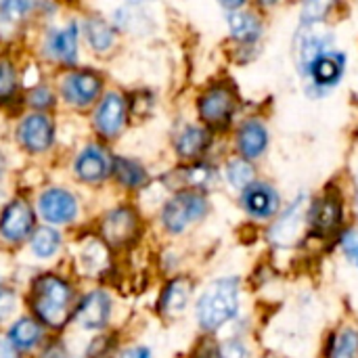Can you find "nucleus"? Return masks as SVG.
<instances>
[{
  "label": "nucleus",
  "mask_w": 358,
  "mask_h": 358,
  "mask_svg": "<svg viewBox=\"0 0 358 358\" xmlns=\"http://www.w3.org/2000/svg\"><path fill=\"white\" fill-rule=\"evenodd\" d=\"M73 289L57 275H40L29 287V306L34 315L50 329L65 327L71 315Z\"/></svg>",
  "instance_id": "obj_1"
},
{
  "label": "nucleus",
  "mask_w": 358,
  "mask_h": 358,
  "mask_svg": "<svg viewBox=\"0 0 358 358\" xmlns=\"http://www.w3.org/2000/svg\"><path fill=\"white\" fill-rule=\"evenodd\" d=\"M239 313V279L212 281L197 300V321L203 331H218Z\"/></svg>",
  "instance_id": "obj_2"
},
{
  "label": "nucleus",
  "mask_w": 358,
  "mask_h": 358,
  "mask_svg": "<svg viewBox=\"0 0 358 358\" xmlns=\"http://www.w3.org/2000/svg\"><path fill=\"white\" fill-rule=\"evenodd\" d=\"M208 214V199L201 191L182 189L162 208V224L168 233L180 235Z\"/></svg>",
  "instance_id": "obj_3"
},
{
  "label": "nucleus",
  "mask_w": 358,
  "mask_h": 358,
  "mask_svg": "<svg viewBox=\"0 0 358 358\" xmlns=\"http://www.w3.org/2000/svg\"><path fill=\"white\" fill-rule=\"evenodd\" d=\"M103 90V76L90 67H69L59 78V94L73 109L92 107Z\"/></svg>",
  "instance_id": "obj_4"
},
{
  "label": "nucleus",
  "mask_w": 358,
  "mask_h": 358,
  "mask_svg": "<svg viewBox=\"0 0 358 358\" xmlns=\"http://www.w3.org/2000/svg\"><path fill=\"white\" fill-rule=\"evenodd\" d=\"M237 111V92L231 84L218 82L208 86L197 99V113L210 130H222Z\"/></svg>",
  "instance_id": "obj_5"
},
{
  "label": "nucleus",
  "mask_w": 358,
  "mask_h": 358,
  "mask_svg": "<svg viewBox=\"0 0 358 358\" xmlns=\"http://www.w3.org/2000/svg\"><path fill=\"white\" fill-rule=\"evenodd\" d=\"M327 50H334V36L327 29H321V23L315 25H300L296 38H294V59L298 65V71L306 78L310 65L325 55Z\"/></svg>",
  "instance_id": "obj_6"
},
{
  "label": "nucleus",
  "mask_w": 358,
  "mask_h": 358,
  "mask_svg": "<svg viewBox=\"0 0 358 358\" xmlns=\"http://www.w3.org/2000/svg\"><path fill=\"white\" fill-rule=\"evenodd\" d=\"M78 42H80V25L76 21H69L61 27L46 29L42 38V52L48 61L69 69L78 65Z\"/></svg>",
  "instance_id": "obj_7"
},
{
  "label": "nucleus",
  "mask_w": 358,
  "mask_h": 358,
  "mask_svg": "<svg viewBox=\"0 0 358 358\" xmlns=\"http://www.w3.org/2000/svg\"><path fill=\"white\" fill-rule=\"evenodd\" d=\"M126 120H128V101L124 99V94L115 90L103 94L92 115L96 134L105 141H113L122 134Z\"/></svg>",
  "instance_id": "obj_8"
},
{
  "label": "nucleus",
  "mask_w": 358,
  "mask_h": 358,
  "mask_svg": "<svg viewBox=\"0 0 358 358\" xmlns=\"http://www.w3.org/2000/svg\"><path fill=\"white\" fill-rule=\"evenodd\" d=\"M308 201L304 195L296 197L294 203L277 218V222L268 231V239L277 248H292L300 241L306 224H308Z\"/></svg>",
  "instance_id": "obj_9"
},
{
  "label": "nucleus",
  "mask_w": 358,
  "mask_h": 358,
  "mask_svg": "<svg viewBox=\"0 0 358 358\" xmlns=\"http://www.w3.org/2000/svg\"><path fill=\"white\" fill-rule=\"evenodd\" d=\"M141 220L134 208L130 206H117L109 210L101 220V237L107 245L124 248L132 243L138 237Z\"/></svg>",
  "instance_id": "obj_10"
},
{
  "label": "nucleus",
  "mask_w": 358,
  "mask_h": 358,
  "mask_svg": "<svg viewBox=\"0 0 358 358\" xmlns=\"http://www.w3.org/2000/svg\"><path fill=\"white\" fill-rule=\"evenodd\" d=\"M34 208L25 199H10L0 212V239L10 245L21 243L34 233Z\"/></svg>",
  "instance_id": "obj_11"
},
{
  "label": "nucleus",
  "mask_w": 358,
  "mask_h": 358,
  "mask_svg": "<svg viewBox=\"0 0 358 358\" xmlns=\"http://www.w3.org/2000/svg\"><path fill=\"white\" fill-rule=\"evenodd\" d=\"M17 141L27 153H34V155L46 153L55 143L52 120L42 111L27 113L25 117H21L17 126Z\"/></svg>",
  "instance_id": "obj_12"
},
{
  "label": "nucleus",
  "mask_w": 358,
  "mask_h": 358,
  "mask_svg": "<svg viewBox=\"0 0 358 358\" xmlns=\"http://www.w3.org/2000/svg\"><path fill=\"white\" fill-rule=\"evenodd\" d=\"M80 212L78 197L61 187H48L38 197V214L48 224H71Z\"/></svg>",
  "instance_id": "obj_13"
},
{
  "label": "nucleus",
  "mask_w": 358,
  "mask_h": 358,
  "mask_svg": "<svg viewBox=\"0 0 358 358\" xmlns=\"http://www.w3.org/2000/svg\"><path fill=\"white\" fill-rule=\"evenodd\" d=\"M113 168V157L107 153V149L99 143H90L82 147L73 159V174L78 180L96 185L103 182Z\"/></svg>",
  "instance_id": "obj_14"
},
{
  "label": "nucleus",
  "mask_w": 358,
  "mask_h": 358,
  "mask_svg": "<svg viewBox=\"0 0 358 358\" xmlns=\"http://www.w3.org/2000/svg\"><path fill=\"white\" fill-rule=\"evenodd\" d=\"M344 222V203L340 195L325 193L308 206V227L319 237L334 235Z\"/></svg>",
  "instance_id": "obj_15"
},
{
  "label": "nucleus",
  "mask_w": 358,
  "mask_h": 358,
  "mask_svg": "<svg viewBox=\"0 0 358 358\" xmlns=\"http://www.w3.org/2000/svg\"><path fill=\"white\" fill-rule=\"evenodd\" d=\"M344 73H346V55L340 50H327L310 65L306 78L313 92L327 94L344 80Z\"/></svg>",
  "instance_id": "obj_16"
},
{
  "label": "nucleus",
  "mask_w": 358,
  "mask_h": 358,
  "mask_svg": "<svg viewBox=\"0 0 358 358\" xmlns=\"http://www.w3.org/2000/svg\"><path fill=\"white\" fill-rule=\"evenodd\" d=\"M241 208L256 220H268L279 212L281 197L277 189L268 182L254 180L250 187L241 191Z\"/></svg>",
  "instance_id": "obj_17"
},
{
  "label": "nucleus",
  "mask_w": 358,
  "mask_h": 358,
  "mask_svg": "<svg viewBox=\"0 0 358 358\" xmlns=\"http://www.w3.org/2000/svg\"><path fill=\"white\" fill-rule=\"evenodd\" d=\"M235 147L241 157L258 159L268 149V128L260 117H248L239 124L235 134Z\"/></svg>",
  "instance_id": "obj_18"
},
{
  "label": "nucleus",
  "mask_w": 358,
  "mask_h": 358,
  "mask_svg": "<svg viewBox=\"0 0 358 358\" xmlns=\"http://www.w3.org/2000/svg\"><path fill=\"white\" fill-rule=\"evenodd\" d=\"M76 323L82 327V329H88V331H96V329H103L111 317V298L109 294L105 292H90L82 298V302L78 304L76 313Z\"/></svg>",
  "instance_id": "obj_19"
},
{
  "label": "nucleus",
  "mask_w": 358,
  "mask_h": 358,
  "mask_svg": "<svg viewBox=\"0 0 358 358\" xmlns=\"http://www.w3.org/2000/svg\"><path fill=\"white\" fill-rule=\"evenodd\" d=\"M212 143V130L208 126L185 124L174 136V151L180 159L197 162Z\"/></svg>",
  "instance_id": "obj_20"
},
{
  "label": "nucleus",
  "mask_w": 358,
  "mask_h": 358,
  "mask_svg": "<svg viewBox=\"0 0 358 358\" xmlns=\"http://www.w3.org/2000/svg\"><path fill=\"white\" fill-rule=\"evenodd\" d=\"M227 23L231 29V36L241 44V46H250L256 44L262 36V21L256 13L239 8V10H229L227 15Z\"/></svg>",
  "instance_id": "obj_21"
},
{
  "label": "nucleus",
  "mask_w": 358,
  "mask_h": 358,
  "mask_svg": "<svg viewBox=\"0 0 358 358\" xmlns=\"http://www.w3.org/2000/svg\"><path fill=\"white\" fill-rule=\"evenodd\" d=\"M82 31H84V38H86L88 46L96 55H105L115 46L117 29H115L113 23L105 21L103 17H96V15L86 17L84 23H82Z\"/></svg>",
  "instance_id": "obj_22"
},
{
  "label": "nucleus",
  "mask_w": 358,
  "mask_h": 358,
  "mask_svg": "<svg viewBox=\"0 0 358 358\" xmlns=\"http://www.w3.org/2000/svg\"><path fill=\"white\" fill-rule=\"evenodd\" d=\"M111 23L115 25L117 31H122V34H134V36L149 34V29H151L149 13L143 10L138 6V2H130V4L120 6L113 13V21Z\"/></svg>",
  "instance_id": "obj_23"
},
{
  "label": "nucleus",
  "mask_w": 358,
  "mask_h": 358,
  "mask_svg": "<svg viewBox=\"0 0 358 358\" xmlns=\"http://www.w3.org/2000/svg\"><path fill=\"white\" fill-rule=\"evenodd\" d=\"M180 176V182L187 187V189H193V191H210L216 187L220 174L216 170V166L208 164V162H193L185 168H180L178 172Z\"/></svg>",
  "instance_id": "obj_24"
},
{
  "label": "nucleus",
  "mask_w": 358,
  "mask_h": 358,
  "mask_svg": "<svg viewBox=\"0 0 358 358\" xmlns=\"http://www.w3.org/2000/svg\"><path fill=\"white\" fill-rule=\"evenodd\" d=\"M191 292H193V283L187 279V277H178V279H172L164 292H162V298H159V310L164 315H180L185 308H187V302L191 298Z\"/></svg>",
  "instance_id": "obj_25"
},
{
  "label": "nucleus",
  "mask_w": 358,
  "mask_h": 358,
  "mask_svg": "<svg viewBox=\"0 0 358 358\" xmlns=\"http://www.w3.org/2000/svg\"><path fill=\"white\" fill-rule=\"evenodd\" d=\"M113 178L124 187V189H141L147 185L149 174L143 164L130 157H113V168H111Z\"/></svg>",
  "instance_id": "obj_26"
},
{
  "label": "nucleus",
  "mask_w": 358,
  "mask_h": 358,
  "mask_svg": "<svg viewBox=\"0 0 358 358\" xmlns=\"http://www.w3.org/2000/svg\"><path fill=\"white\" fill-rule=\"evenodd\" d=\"M42 340V325L36 319L21 317L8 329V344L15 350H31Z\"/></svg>",
  "instance_id": "obj_27"
},
{
  "label": "nucleus",
  "mask_w": 358,
  "mask_h": 358,
  "mask_svg": "<svg viewBox=\"0 0 358 358\" xmlns=\"http://www.w3.org/2000/svg\"><path fill=\"white\" fill-rule=\"evenodd\" d=\"M34 10V0H0V34H13Z\"/></svg>",
  "instance_id": "obj_28"
},
{
  "label": "nucleus",
  "mask_w": 358,
  "mask_h": 358,
  "mask_svg": "<svg viewBox=\"0 0 358 358\" xmlns=\"http://www.w3.org/2000/svg\"><path fill=\"white\" fill-rule=\"evenodd\" d=\"M21 76L10 59H0V107H8L19 99Z\"/></svg>",
  "instance_id": "obj_29"
},
{
  "label": "nucleus",
  "mask_w": 358,
  "mask_h": 358,
  "mask_svg": "<svg viewBox=\"0 0 358 358\" xmlns=\"http://www.w3.org/2000/svg\"><path fill=\"white\" fill-rule=\"evenodd\" d=\"M80 264L86 273L101 275L109 264V252L105 248V241H99V239L84 241L82 252H80Z\"/></svg>",
  "instance_id": "obj_30"
},
{
  "label": "nucleus",
  "mask_w": 358,
  "mask_h": 358,
  "mask_svg": "<svg viewBox=\"0 0 358 358\" xmlns=\"http://www.w3.org/2000/svg\"><path fill=\"white\" fill-rule=\"evenodd\" d=\"M29 248L36 258H52L61 248V235L52 227H38L29 235Z\"/></svg>",
  "instance_id": "obj_31"
},
{
  "label": "nucleus",
  "mask_w": 358,
  "mask_h": 358,
  "mask_svg": "<svg viewBox=\"0 0 358 358\" xmlns=\"http://www.w3.org/2000/svg\"><path fill=\"white\" fill-rule=\"evenodd\" d=\"M327 358H358V329L342 327L329 342Z\"/></svg>",
  "instance_id": "obj_32"
},
{
  "label": "nucleus",
  "mask_w": 358,
  "mask_h": 358,
  "mask_svg": "<svg viewBox=\"0 0 358 358\" xmlns=\"http://www.w3.org/2000/svg\"><path fill=\"white\" fill-rule=\"evenodd\" d=\"M224 176L229 180V185L237 191H243L245 187H250L256 178V170L254 166L250 164V159L245 157H233L227 162V168H224Z\"/></svg>",
  "instance_id": "obj_33"
},
{
  "label": "nucleus",
  "mask_w": 358,
  "mask_h": 358,
  "mask_svg": "<svg viewBox=\"0 0 358 358\" xmlns=\"http://www.w3.org/2000/svg\"><path fill=\"white\" fill-rule=\"evenodd\" d=\"M25 105L34 111H50L57 105V94L48 84H36L25 96Z\"/></svg>",
  "instance_id": "obj_34"
},
{
  "label": "nucleus",
  "mask_w": 358,
  "mask_h": 358,
  "mask_svg": "<svg viewBox=\"0 0 358 358\" xmlns=\"http://www.w3.org/2000/svg\"><path fill=\"white\" fill-rule=\"evenodd\" d=\"M342 250L346 258L358 268V231H346L342 235Z\"/></svg>",
  "instance_id": "obj_35"
},
{
  "label": "nucleus",
  "mask_w": 358,
  "mask_h": 358,
  "mask_svg": "<svg viewBox=\"0 0 358 358\" xmlns=\"http://www.w3.org/2000/svg\"><path fill=\"white\" fill-rule=\"evenodd\" d=\"M220 358H250V350L243 342H227L220 348Z\"/></svg>",
  "instance_id": "obj_36"
},
{
  "label": "nucleus",
  "mask_w": 358,
  "mask_h": 358,
  "mask_svg": "<svg viewBox=\"0 0 358 358\" xmlns=\"http://www.w3.org/2000/svg\"><path fill=\"white\" fill-rule=\"evenodd\" d=\"M13 308H15V294L0 285V321L4 317H8L13 313Z\"/></svg>",
  "instance_id": "obj_37"
},
{
  "label": "nucleus",
  "mask_w": 358,
  "mask_h": 358,
  "mask_svg": "<svg viewBox=\"0 0 358 358\" xmlns=\"http://www.w3.org/2000/svg\"><path fill=\"white\" fill-rule=\"evenodd\" d=\"M40 358H67V352H65V348L59 342H52V344H48L44 348V352H42Z\"/></svg>",
  "instance_id": "obj_38"
},
{
  "label": "nucleus",
  "mask_w": 358,
  "mask_h": 358,
  "mask_svg": "<svg viewBox=\"0 0 358 358\" xmlns=\"http://www.w3.org/2000/svg\"><path fill=\"white\" fill-rule=\"evenodd\" d=\"M120 358H153V355L145 346H134V348H128Z\"/></svg>",
  "instance_id": "obj_39"
},
{
  "label": "nucleus",
  "mask_w": 358,
  "mask_h": 358,
  "mask_svg": "<svg viewBox=\"0 0 358 358\" xmlns=\"http://www.w3.org/2000/svg\"><path fill=\"white\" fill-rule=\"evenodd\" d=\"M220 2V6H224L227 10H239V8H243L250 0H218Z\"/></svg>",
  "instance_id": "obj_40"
},
{
  "label": "nucleus",
  "mask_w": 358,
  "mask_h": 358,
  "mask_svg": "<svg viewBox=\"0 0 358 358\" xmlns=\"http://www.w3.org/2000/svg\"><path fill=\"white\" fill-rule=\"evenodd\" d=\"M0 358H17V355H15V348H13L10 344L2 346V348H0Z\"/></svg>",
  "instance_id": "obj_41"
},
{
  "label": "nucleus",
  "mask_w": 358,
  "mask_h": 358,
  "mask_svg": "<svg viewBox=\"0 0 358 358\" xmlns=\"http://www.w3.org/2000/svg\"><path fill=\"white\" fill-rule=\"evenodd\" d=\"M4 170H6V162H4V157H2V153H0V180H2V176H4Z\"/></svg>",
  "instance_id": "obj_42"
},
{
  "label": "nucleus",
  "mask_w": 358,
  "mask_h": 358,
  "mask_svg": "<svg viewBox=\"0 0 358 358\" xmlns=\"http://www.w3.org/2000/svg\"><path fill=\"white\" fill-rule=\"evenodd\" d=\"M260 2V6H273V4H277L279 0H258Z\"/></svg>",
  "instance_id": "obj_43"
},
{
  "label": "nucleus",
  "mask_w": 358,
  "mask_h": 358,
  "mask_svg": "<svg viewBox=\"0 0 358 358\" xmlns=\"http://www.w3.org/2000/svg\"><path fill=\"white\" fill-rule=\"evenodd\" d=\"M357 212H358V170H357Z\"/></svg>",
  "instance_id": "obj_44"
},
{
  "label": "nucleus",
  "mask_w": 358,
  "mask_h": 358,
  "mask_svg": "<svg viewBox=\"0 0 358 358\" xmlns=\"http://www.w3.org/2000/svg\"><path fill=\"white\" fill-rule=\"evenodd\" d=\"M264 358H279V357H275V355H266Z\"/></svg>",
  "instance_id": "obj_45"
},
{
  "label": "nucleus",
  "mask_w": 358,
  "mask_h": 358,
  "mask_svg": "<svg viewBox=\"0 0 358 358\" xmlns=\"http://www.w3.org/2000/svg\"><path fill=\"white\" fill-rule=\"evenodd\" d=\"M130 2H143V0H130Z\"/></svg>",
  "instance_id": "obj_46"
}]
</instances>
